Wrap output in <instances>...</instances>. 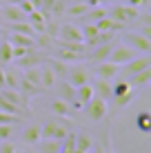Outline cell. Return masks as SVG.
Masks as SVG:
<instances>
[{
	"label": "cell",
	"instance_id": "cell-37",
	"mask_svg": "<svg viewBox=\"0 0 151 153\" xmlns=\"http://www.w3.org/2000/svg\"><path fill=\"white\" fill-rule=\"evenodd\" d=\"M93 153H105V151H102V149H100V146H98V149H96V151H93Z\"/></svg>",
	"mask_w": 151,
	"mask_h": 153
},
{
	"label": "cell",
	"instance_id": "cell-25",
	"mask_svg": "<svg viewBox=\"0 0 151 153\" xmlns=\"http://www.w3.org/2000/svg\"><path fill=\"white\" fill-rule=\"evenodd\" d=\"M136 124H138V129L142 131V133H149V131H151V113H147V111L138 113Z\"/></svg>",
	"mask_w": 151,
	"mask_h": 153
},
{
	"label": "cell",
	"instance_id": "cell-15",
	"mask_svg": "<svg viewBox=\"0 0 151 153\" xmlns=\"http://www.w3.org/2000/svg\"><path fill=\"white\" fill-rule=\"evenodd\" d=\"M93 87V93H96L98 98H102V100H109L113 96L111 93V80H105V78H98L96 82L91 84Z\"/></svg>",
	"mask_w": 151,
	"mask_h": 153
},
{
	"label": "cell",
	"instance_id": "cell-32",
	"mask_svg": "<svg viewBox=\"0 0 151 153\" xmlns=\"http://www.w3.org/2000/svg\"><path fill=\"white\" fill-rule=\"evenodd\" d=\"M13 151H16V146L9 140H4L2 144H0V153H13Z\"/></svg>",
	"mask_w": 151,
	"mask_h": 153
},
{
	"label": "cell",
	"instance_id": "cell-36",
	"mask_svg": "<svg viewBox=\"0 0 151 153\" xmlns=\"http://www.w3.org/2000/svg\"><path fill=\"white\" fill-rule=\"evenodd\" d=\"M0 89H4V65H0Z\"/></svg>",
	"mask_w": 151,
	"mask_h": 153
},
{
	"label": "cell",
	"instance_id": "cell-2",
	"mask_svg": "<svg viewBox=\"0 0 151 153\" xmlns=\"http://www.w3.org/2000/svg\"><path fill=\"white\" fill-rule=\"evenodd\" d=\"M147 67H151V56L149 53H140L138 58H133V60H129L127 65H122L116 78H120V80H129L131 76H136L138 71L147 69Z\"/></svg>",
	"mask_w": 151,
	"mask_h": 153
},
{
	"label": "cell",
	"instance_id": "cell-7",
	"mask_svg": "<svg viewBox=\"0 0 151 153\" xmlns=\"http://www.w3.org/2000/svg\"><path fill=\"white\" fill-rule=\"evenodd\" d=\"M67 133L69 131L60 122H47L45 126H40V140H62Z\"/></svg>",
	"mask_w": 151,
	"mask_h": 153
},
{
	"label": "cell",
	"instance_id": "cell-6",
	"mask_svg": "<svg viewBox=\"0 0 151 153\" xmlns=\"http://www.w3.org/2000/svg\"><path fill=\"white\" fill-rule=\"evenodd\" d=\"M124 45H129L131 49H136L138 53H151V40L144 38V36L138 33V31H136V33L131 31V33L124 36Z\"/></svg>",
	"mask_w": 151,
	"mask_h": 153
},
{
	"label": "cell",
	"instance_id": "cell-29",
	"mask_svg": "<svg viewBox=\"0 0 151 153\" xmlns=\"http://www.w3.org/2000/svg\"><path fill=\"white\" fill-rule=\"evenodd\" d=\"M93 146V142H91V138L87 133H78L76 135V149H80V151H87L89 153V149Z\"/></svg>",
	"mask_w": 151,
	"mask_h": 153
},
{
	"label": "cell",
	"instance_id": "cell-23",
	"mask_svg": "<svg viewBox=\"0 0 151 153\" xmlns=\"http://www.w3.org/2000/svg\"><path fill=\"white\" fill-rule=\"evenodd\" d=\"M51 111H54L56 115H71V107H69V102H65V100H60V98H56L54 102H51Z\"/></svg>",
	"mask_w": 151,
	"mask_h": 153
},
{
	"label": "cell",
	"instance_id": "cell-20",
	"mask_svg": "<svg viewBox=\"0 0 151 153\" xmlns=\"http://www.w3.org/2000/svg\"><path fill=\"white\" fill-rule=\"evenodd\" d=\"M0 111H4V113H11V115H18V118H22L25 115V111L20 107H16L13 102H9L7 98L2 96V93H0Z\"/></svg>",
	"mask_w": 151,
	"mask_h": 153
},
{
	"label": "cell",
	"instance_id": "cell-17",
	"mask_svg": "<svg viewBox=\"0 0 151 153\" xmlns=\"http://www.w3.org/2000/svg\"><path fill=\"white\" fill-rule=\"evenodd\" d=\"M58 98L71 104V102L76 100V87H74V84H69L67 80H62V82L58 84Z\"/></svg>",
	"mask_w": 151,
	"mask_h": 153
},
{
	"label": "cell",
	"instance_id": "cell-35",
	"mask_svg": "<svg viewBox=\"0 0 151 153\" xmlns=\"http://www.w3.org/2000/svg\"><path fill=\"white\" fill-rule=\"evenodd\" d=\"M82 2H87V4H89V7H98V4L107 2V0H82Z\"/></svg>",
	"mask_w": 151,
	"mask_h": 153
},
{
	"label": "cell",
	"instance_id": "cell-34",
	"mask_svg": "<svg viewBox=\"0 0 151 153\" xmlns=\"http://www.w3.org/2000/svg\"><path fill=\"white\" fill-rule=\"evenodd\" d=\"M127 4H131V7H147L149 0H127Z\"/></svg>",
	"mask_w": 151,
	"mask_h": 153
},
{
	"label": "cell",
	"instance_id": "cell-30",
	"mask_svg": "<svg viewBox=\"0 0 151 153\" xmlns=\"http://www.w3.org/2000/svg\"><path fill=\"white\" fill-rule=\"evenodd\" d=\"M11 124H0V142H4V140H11Z\"/></svg>",
	"mask_w": 151,
	"mask_h": 153
},
{
	"label": "cell",
	"instance_id": "cell-38",
	"mask_svg": "<svg viewBox=\"0 0 151 153\" xmlns=\"http://www.w3.org/2000/svg\"><path fill=\"white\" fill-rule=\"evenodd\" d=\"M27 153H38V151H27Z\"/></svg>",
	"mask_w": 151,
	"mask_h": 153
},
{
	"label": "cell",
	"instance_id": "cell-24",
	"mask_svg": "<svg viewBox=\"0 0 151 153\" xmlns=\"http://www.w3.org/2000/svg\"><path fill=\"white\" fill-rule=\"evenodd\" d=\"M18 84H20V73L13 69H4V87L18 89Z\"/></svg>",
	"mask_w": 151,
	"mask_h": 153
},
{
	"label": "cell",
	"instance_id": "cell-12",
	"mask_svg": "<svg viewBox=\"0 0 151 153\" xmlns=\"http://www.w3.org/2000/svg\"><path fill=\"white\" fill-rule=\"evenodd\" d=\"M131 87H136V89H140L142 91L144 87H149V82H151V67H147V69H142V71H138L136 76H131L127 80Z\"/></svg>",
	"mask_w": 151,
	"mask_h": 153
},
{
	"label": "cell",
	"instance_id": "cell-4",
	"mask_svg": "<svg viewBox=\"0 0 151 153\" xmlns=\"http://www.w3.org/2000/svg\"><path fill=\"white\" fill-rule=\"evenodd\" d=\"M82 109L87 111V118H89L91 122H100V120L107 115V100H102V98L93 96L89 102L82 107Z\"/></svg>",
	"mask_w": 151,
	"mask_h": 153
},
{
	"label": "cell",
	"instance_id": "cell-10",
	"mask_svg": "<svg viewBox=\"0 0 151 153\" xmlns=\"http://www.w3.org/2000/svg\"><path fill=\"white\" fill-rule=\"evenodd\" d=\"M118 71H120V67H118L116 62H111V60H102V62H98V67H96V78L116 80Z\"/></svg>",
	"mask_w": 151,
	"mask_h": 153
},
{
	"label": "cell",
	"instance_id": "cell-28",
	"mask_svg": "<svg viewBox=\"0 0 151 153\" xmlns=\"http://www.w3.org/2000/svg\"><path fill=\"white\" fill-rule=\"evenodd\" d=\"M22 78L29 80L31 84H36V87H40V67H29V69L22 73ZM40 89H42V87H40Z\"/></svg>",
	"mask_w": 151,
	"mask_h": 153
},
{
	"label": "cell",
	"instance_id": "cell-18",
	"mask_svg": "<svg viewBox=\"0 0 151 153\" xmlns=\"http://www.w3.org/2000/svg\"><path fill=\"white\" fill-rule=\"evenodd\" d=\"M60 144L62 140H38L36 146H38V153H60Z\"/></svg>",
	"mask_w": 151,
	"mask_h": 153
},
{
	"label": "cell",
	"instance_id": "cell-31",
	"mask_svg": "<svg viewBox=\"0 0 151 153\" xmlns=\"http://www.w3.org/2000/svg\"><path fill=\"white\" fill-rule=\"evenodd\" d=\"M18 115H11V113H4V111H0V124H13V122H18Z\"/></svg>",
	"mask_w": 151,
	"mask_h": 153
},
{
	"label": "cell",
	"instance_id": "cell-16",
	"mask_svg": "<svg viewBox=\"0 0 151 153\" xmlns=\"http://www.w3.org/2000/svg\"><path fill=\"white\" fill-rule=\"evenodd\" d=\"M56 80H58V78H56V73L51 71V67L49 65H40V87H42V91L45 89H51L56 84Z\"/></svg>",
	"mask_w": 151,
	"mask_h": 153
},
{
	"label": "cell",
	"instance_id": "cell-5",
	"mask_svg": "<svg viewBox=\"0 0 151 153\" xmlns=\"http://www.w3.org/2000/svg\"><path fill=\"white\" fill-rule=\"evenodd\" d=\"M140 53L136 49H131L129 45H120V47H113L111 49V53H109L107 60H111V62H116L118 67H122V65H127L129 60H133V58H138Z\"/></svg>",
	"mask_w": 151,
	"mask_h": 153
},
{
	"label": "cell",
	"instance_id": "cell-11",
	"mask_svg": "<svg viewBox=\"0 0 151 153\" xmlns=\"http://www.w3.org/2000/svg\"><path fill=\"white\" fill-rule=\"evenodd\" d=\"M116 47V42H100V45H96V47H91V53H89V58L93 62H102V60H107L109 58V53H111V49Z\"/></svg>",
	"mask_w": 151,
	"mask_h": 153
},
{
	"label": "cell",
	"instance_id": "cell-13",
	"mask_svg": "<svg viewBox=\"0 0 151 153\" xmlns=\"http://www.w3.org/2000/svg\"><path fill=\"white\" fill-rule=\"evenodd\" d=\"M51 58H56V60H60V62H65V65H67V62H78L82 58V53H80V51H76V49H69V47H60Z\"/></svg>",
	"mask_w": 151,
	"mask_h": 153
},
{
	"label": "cell",
	"instance_id": "cell-1",
	"mask_svg": "<svg viewBox=\"0 0 151 153\" xmlns=\"http://www.w3.org/2000/svg\"><path fill=\"white\" fill-rule=\"evenodd\" d=\"M56 38H58L60 47H69V49H76V51H80L82 47H85V40H82L80 27H78V25H71V22L58 25Z\"/></svg>",
	"mask_w": 151,
	"mask_h": 153
},
{
	"label": "cell",
	"instance_id": "cell-9",
	"mask_svg": "<svg viewBox=\"0 0 151 153\" xmlns=\"http://www.w3.org/2000/svg\"><path fill=\"white\" fill-rule=\"evenodd\" d=\"M0 16H2L4 22H20V20H27V16L20 11L18 4H0Z\"/></svg>",
	"mask_w": 151,
	"mask_h": 153
},
{
	"label": "cell",
	"instance_id": "cell-39",
	"mask_svg": "<svg viewBox=\"0 0 151 153\" xmlns=\"http://www.w3.org/2000/svg\"><path fill=\"white\" fill-rule=\"evenodd\" d=\"M13 153H20V151H13Z\"/></svg>",
	"mask_w": 151,
	"mask_h": 153
},
{
	"label": "cell",
	"instance_id": "cell-27",
	"mask_svg": "<svg viewBox=\"0 0 151 153\" xmlns=\"http://www.w3.org/2000/svg\"><path fill=\"white\" fill-rule=\"evenodd\" d=\"M87 11H89V4H87V2H82V0H78L76 4H71V7L67 9V13H69V16H74V18H80V16H85Z\"/></svg>",
	"mask_w": 151,
	"mask_h": 153
},
{
	"label": "cell",
	"instance_id": "cell-21",
	"mask_svg": "<svg viewBox=\"0 0 151 153\" xmlns=\"http://www.w3.org/2000/svg\"><path fill=\"white\" fill-rule=\"evenodd\" d=\"M138 91H140V89H136V87H129L127 91L122 93V96H116V98H113V100H116V107H120V109H122V107H127V104H129L133 98L138 96Z\"/></svg>",
	"mask_w": 151,
	"mask_h": 153
},
{
	"label": "cell",
	"instance_id": "cell-33",
	"mask_svg": "<svg viewBox=\"0 0 151 153\" xmlns=\"http://www.w3.org/2000/svg\"><path fill=\"white\" fill-rule=\"evenodd\" d=\"M138 33H142L144 38H149V40H151V25H149V22H144L142 27H140V31H138Z\"/></svg>",
	"mask_w": 151,
	"mask_h": 153
},
{
	"label": "cell",
	"instance_id": "cell-14",
	"mask_svg": "<svg viewBox=\"0 0 151 153\" xmlns=\"http://www.w3.org/2000/svg\"><path fill=\"white\" fill-rule=\"evenodd\" d=\"M9 42H11L13 47H27V49H36V38H33V36H27V33H16V31H11Z\"/></svg>",
	"mask_w": 151,
	"mask_h": 153
},
{
	"label": "cell",
	"instance_id": "cell-19",
	"mask_svg": "<svg viewBox=\"0 0 151 153\" xmlns=\"http://www.w3.org/2000/svg\"><path fill=\"white\" fill-rule=\"evenodd\" d=\"M22 140L27 144H36L40 140V124H29L27 129L22 131Z\"/></svg>",
	"mask_w": 151,
	"mask_h": 153
},
{
	"label": "cell",
	"instance_id": "cell-3",
	"mask_svg": "<svg viewBox=\"0 0 151 153\" xmlns=\"http://www.w3.org/2000/svg\"><path fill=\"white\" fill-rule=\"evenodd\" d=\"M109 18H113V20H118V22H122V25H129V22H136V20L140 18V13H138V7H131V4H116V7L111 9V11H107Z\"/></svg>",
	"mask_w": 151,
	"mask_h": 153
},
{
	"label": "cell",
	"instance_id": "cell-26",
	"mask_svg": "<svg viewBox=\"0 0 151 153\" xmlns=\"http://www.w3.org/2000/svg\"><path fill=\"white\" fill-rule=\"evenodd\" d=\"M47 65L51 67V71L56 73V78H65V76H67V65H65V62L56 60V58H49V60H47Z\"/></svg>",
	"mask_w": 151,
	"mask_h": 153
},
{
	"label": "cell",
	"instance_id": "cell-22",
	"mask_svg": "<svg viewBox=\"0 0 151 153\" xmlns=\"http://www.w3.org/2000/svg\"><path fill=\"white\" fill-rule=\"evenodd\" d=\"M9 62H13L11 42L9 40H0V65H9Z\"/></svg>",
	"mask_w": 151,
	"mask_h": 153
},
{
	"label": "cell",
	"instance_id": "cell-8",
	"mask_svg": "<svg viewBox=\"0 0 151 153\" xmlns=\"http://www.w3.org/2000/svg\"><path fill=\"white\" fill-rule=\"evenodd\" d=\"M89 78H91V73H89L87 67H74V69L67 71V78H65V80L69 82V84H74V87H80V84H87V82H89Z\"/></svg>",
	"mask_w": 151,
	"mask_h": 153
}]
</instances>
